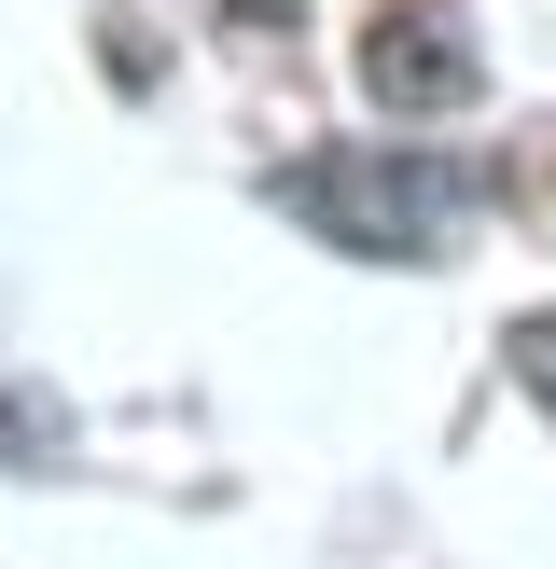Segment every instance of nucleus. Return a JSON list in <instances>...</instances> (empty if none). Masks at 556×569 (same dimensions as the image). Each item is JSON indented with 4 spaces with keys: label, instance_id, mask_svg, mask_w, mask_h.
Returning <instances> with one entry per match:
<instances>
[{
    "label": "nucleus",
    "instance_id": "obj_3",
    "mask_svg": "<svg viewBox=\"0 0 556 569\" xmlns=\"http://www.w3.org/2000/svg\"><path fill=\"white\" fill-rule=\"evenodd\" d=\"M500 361H515V389H528V403L556 417V306H528V320L500 333Z\"/></svg>",
    "mask_w": 556,
    "mask_h": 569
},
{
    "label": "nucleus",
    "instance_id": "obj_2",
    "mask_svg": "<svg viewBox=\"0 0 556 569\" xmlns=\"http://www.w3.org/2000/svg\"><path fill=\"white\" fill-rule=\"evenodd\" d=\"M361 98L389 111V126H459L473 98H487V42H473L459 0H389V14H361Z\"/></svg>",
    "mask_w": 556,
    "mask_h": 569
},
{
    "label": "nucleus",
    "instance_id": "obj_1",
    "mask_svg": "<svg viewBox=\"0 0 556 569\" xmlns=\"http://www.w3.org/2000/svg\"><path fill=\"white\" fill-rule=\"evenodd\" d=\"M265 194L306 222V237L361 250V264H445L487 181H473L459 153H417V139H334V153H292Z\"/></svg>",
    "mask_w": 556,
    "mask_h": 569
}]
</instances>
